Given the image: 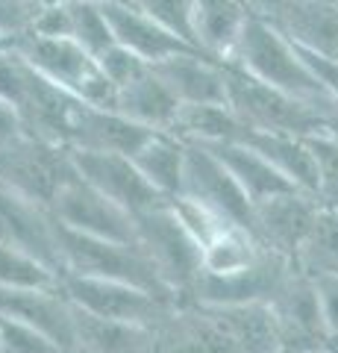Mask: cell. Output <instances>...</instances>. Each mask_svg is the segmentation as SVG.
Instances as JSON below:
<instances>
[{
  "label": "cell",
  "instance_id": "8d00e7d4",
  "mask_svg": "<svg viewBox=\"0 0 338 353\" xmlns=\"http://www.w3.org/2000/svg\"><path fill=\"white\" fill-rule=\"evenodd\" d=\"M294 48H297V44H294ZM300 57L306 59L312 74L318 77V83L324 85V92H326V97H330V103H332V112L338 115V59L321 57V53H312V50H300Z\"/></svg>",
  "mask_w": 338,
  "mask_h": 353
},
{
  "label": "cell",
  "instance_id": "4316f807",
  "mask_svg": "<svg viewBox=\"0 0 338 353\" xmlns=\"http://www.w3.org/2000/svg\"><path fill=\"white\" fill-rule=\"evenodd\" d=\"M265 256V248L256 241L253 233L242 227H226L221 236L203 248V271L209 277H235L250 271Z\"/></svg>",
  "mask_w": 338,
  "mask_h": 353
},
{
  "label": "cell",
  "instance_id": "b9f144b4",
  "mask_svg": "<svg viewBox=\"0 0 338 353\" xmlns=\"http://www.w3.org/2000/svg\"><path fill=\"white\" fill-rule=\"evenodd\" d=\"M300 353H335L332 347H315V350H300Z\"/></svg>",
  "mask_w": 338,
  "mask_h": 353
},
{
  "label": "cell",
  "instance_id": "2e32d148",
  "mask_svg": "<svg viewBox=\"0 0 338 353\" xmlns=\"http://www.w3.org/2000/svg\"><path fill=\"white\" fill-rule=\"evenodd\" d=\"M279 333H282V345L288 353H300V350H315V347H332L326 339V327H324V315H321V301H318V289L315 280L306 274H294L288 285L279 292V297L271 303Z\"/></svg>",
  "mask_w": 338,
  "mask_h": 353
},
{
  "label": "cell",
  "instance_id": "9c48e42d",
  "mask_svg": "<svg viewBox=\"0 0 338 353\" xmlns=\"http://www.w3.org/2000/svg\"><path fill=\"white\" fill-rule=\"evenodd\" d=\"M294 274H297V268L288 259L265 250L259 265H253L244 274H235V277H209V274H200L182 303H200V306H218V309L271 306Z\"/></svg>",
  "mask_w": 338,
  "mask_h": 353
},
{
  "label": "cell",
  "instance_id": "ab89813d",
  "mask_svg": "<svg viewBox=\"0 0 338 353\" xmlns=\"http://www.w3.org/2000/svg\"><path fill=\"white\" fill-rule=\"evenodd\" d=\"M324 136H332V139L338 141V115H332V118L324 121Z\"/></svg>",
  "mask_w": 338,
  "mask_h": 353
},
{
  "label": "cell",
  "instance_id": "e0dca14e",
  "mask_svg": "<svg viewBox=\"0 0 338 353\" xmlns=\"http://www.w3.org/2000/svg\"><path fill=\"white\" fill-rule=\"evenodd\" d=\"M103 15L109 21V30H112L115 44L127 48L133 57L147 62L150 68L171 59V57H177V53L198 50V48H191L189 41H182L177 32H171L168 27H162L159 21H154L147 12H141V9L136 3H129V0L106 3Z\"/></svg>",
  "mask_w": 338,
  "mask_h": 353
},
{
  "label": "cell",
  "instance_id": "e575fe53",
  "mask_svg": "<svg viewBox=\"0 0 338 353\" xmlns=\"http://www.w3.org/2000/svg\"><path fill=\"white\" fill-rule=\"evenodd\" d=\"M97 65H101V71L106 74V80L112 83L115 88H124L129 83H136L141 74L150 71L147 62H141L138 57H133L127 48L121 44H112V48H106L101 57H97Z\"/></svg>",
  "mask_w": 338,
  "mask_h": 353
},
{
  "label": "cell",
  "instance_id": "44dd1931",
  "mask_svg": "<svg viewBox=\"0 0 338 353\" xmlns=\"http://www.w3.org/2000/svg\"><path fill=\"white\" fill-rule=\"evenodd\" d=\"M247 24L242 0H194V44L215 62L233 57Z\"/></svg>",
  "mask_w": 338,
  "mask_h": 353
},
{
  "label": "cell",
  "instance_id": "7402d4cb",
  "mask_svg": "<svg viewBox=\"0 0 338 353\" xmlns=\"http://www.w3.org/2000/svg\"><path fill=\"white\" fill-rule=\"evenodd\" d=\"M115 112H121L124 118H129L133 124L145 127V130L171 132L173 121H177V112H180V101L168 92V85L150 68L147 74H141L136 83L118 88Z\"/></svg>",
  "mask_w": 338,
  "mask_h": 353
},
{
  "label": "cell",
  "instance_id": "bcb514c9",
  "mask_svg": "<svg viewBox=\"0 0 338 353\" xmlns=\"http://www.w3.org/2000/svg\"><path fill=\"white\" fill-rule=\"evenodd\" d=\"M282 353H288V350H282Z\"/></svg>",
  "mask_w": 338,
  "mask_h": 353
},
{
  "label": "cell",
  "instance_id": "cb8c5ba5",
  "mask_svg": "<svg viewBox=\"0 0 338 353\" xmlns=\"http://www.w3.org/2000/svg\"><path fill=\"white\" fill-rule=\"evenodd\" d=\"M185 153H189V145H182L177 136H171V132H154L129 159L145 174V180L162 197L171 201V197H177L182 192Z\"/></svg>",
  "mask_w": 338,
  "mask_h": 353
},
{
  "label": "cell",
  "instance_id": "484cf974",
  "mask_svg": "<svg viewBox=\"0 0 338 353\" xmlns=\"http://www.w3.org/2000/svg\"><path fill=\"white\" fill-rule=\"evenodd\" d=\"M171 136H177L182 145L215 148L226 145V141H238L242 124L230 106H180Z\"/></svg>",
  "mask_w": 338,
  "mask_h": 353
},
{
  "label": "cell",
  "instance_id": "8fae6325",
  "mask_svg": "<svg viewBox=\"0 0 338 353\" xmlns=\"http://www.w3.org/2000/svg\"><path fill=\"white\" fill-rule=\"evenodd\" d=\"M71 162L80 180H85L92 189H97L112 203L127 209L133 218L168 201L145 180V174L136 168V162L124 157V153L71 150Z\"/></svg>",
  "mask_w": 338,
  "mask_h": 353
},
{
  "label": "cell",
  "instance_id": "ac0fdd59",
  "mask_svg": "<svg viewBox=\"0 0 338 353\" xmlns=\"http://www.w3.org/2000/svg\"><path fill=\"white\" fill-rule=\"evenodd\" d=\"M154 74L168 85L180 106H226V77L224 65L200 50L177 53L154 65Z\"/></svg>",
  "mask_w": 338,
  "mask_h": 353
},
{
  "label": "cell",
  "instance_id": "f546056e",
  "mask_svg": "<svg viewBox=\"0 0 338 353\" xmlns=\"http://www.w3.org/2000/svg\"><path fill=\"white\" fill-rule=\"evenodd\" d=\"M71 3V41H77L83 50H89L97 59L106 48H112V30H109V21L103 15V6L94 3Z\"/></svg>",
  "mask_w": 338,
  "mask_h": 353
},
{
  "label": "cell",
  "instance_id": "c3c4849f",
  "mask_svg": "<svg viewBox=\"0 0 338 353\" xmlns=\"http://www.w3.org/2000/svg\"><path fill=\"white\" fill-rule=\"evenodd\" d=\"M335 353H338V350H335Z\"/></svg>",
  "mask_w": 338,
  "mask_h": 353
},
{
  "label": "cell",
  "instance_id": "8992f818",
  "mask_svg": "<svg viewBox=\"0 0 338 353\" xmlns=\"http://www.w3.org/2000/svg\"><path fill=\"white\" fill-rule=\"evenodd\" d=\"M59 289L65 297L92 318L118 324H133L145 330H156L165 318L177 309V301H165L159 294H150L145 289L115 280H94V277H59Z\"/></svg>",
  "mask_w": 338,
  "mask_h": 353
},
{
  "label": "cell",
  "instance_id": "74e56055",
  "mask_svg": "<svg viewBox=\"0 0 338 353\" xmlns=\"http://www.w3.org/2000/svg\"><path fill=\"white\" fill-rule=\"evenodd\" d=\"M242 6H244L247 18H253V21H265V24L274 27L277 21H279V15L286 12L288 0H242Z\"/></svg>",
  "mask_w": 338,
  "mask_h": 353
},
{
  "label": "cell",
  "instance_id": "f1b7e54d",
  "mask_svg": "<svg viewBox=\"0 0 338 353\" xmlns=\"http://www.w3.org/2000/svg\"><path fill=\"white\" fill-rule=\"evenodd\" d=\"M59 285V274L47 268L36 256L18 250L12 245L0 241V289L18 292V289H53Z\"/></svg>",
  "mask_w": 338,
  "mask_h": 353
},
{
  "label": "cell",
  "instance_id": "ba28073f",
  "mask_svg": "<svg viewBox=\"0 0 338 353\" xmlns=\"http://www.w3.org/2000/svg\"><path fill=\"white\" fill-rule=\"evenodd\" d=\"M50 215L56 224L74 233L106 239V241H124V245H138L136 233V218L103 197L97 189H92L77 174L59 189V194L50 203Z\"/></svg>",
  "mask_w": 338,
  "mask_h": 353
},
{
  "label": "cell",
  "instance_id": "603a6c76",
  "mask_svg": "<svg viewBox=\"0 0 338 353\" xmlns=\"http://www.w3.org/2000/svg\"><path fill=\"white\" fill-rule=\"evenodd\" d=\"M209 150L226 165V171L235 176V183L242 185V192L253 201V206L271 201V197L300 192V189H294L268 159H262L256 150H250L247 145H242V141H226V145H215Z\"/></svg>",
  "mask_w": 338,
  "mask_h": 353
},
{
  "label": "cell",
  "instance_id": "f6af8a7d",
  "mask_svg": "<svg viewBox=\"0 0 338 353\" xmlns=\"http://www.w3.org/2000/svg\"><path fill=\"white\" fill-rule=\"evenodd\" d=\"M0 50H6V48H3V44H0Z\"/></svg>",
  "mask_w": 338,
  "mask_h": 353
},
{
  "label": "cell",
  "instance_id": "836d02e7",
  "mask_svg": "<svg viewBox=\"0 0 338 353\" xmlns=\"http://www.w3.org/2000/svg\"><path fill=\"white\" fill-rule=\"evenodd\" d=\"M0 353H65L50 336L15 318L0 315Z\"/></svg>",
  "mask_w": 338,
  "mask_h": 353
},
{
  "label": "cell",
  "instance_id": "d6986e66",
  "mask_svg": "<svg viewBox=\"0 0 338 353\" xmlns=\"http://www.w3.org/2000/svg\"><path fill=\"white\" fill-rule=\"evenodd\" d=\"M238 141L247 145L250 150H256L262 159H268L294 189L318 197V162H315L309 139L288 136V132H259V130L242 127Z\"/></svg>",
  "mask_w": 338,
  "mask_h": 353
},
{
  "label": "cell",
  "instance_id": "7bdbcfd3",
  "mask_svg": "<svg viewBox=\"0 0 338 353\" xmlns=\"http://www.w3.org/2000/svg\"><path fill=\"white\" fill-rule=\"evenodd\" d=\"M24 3H30V6H45L47 0H24Z\"/></svg>",
  "mask_w": 338,
  "mask_h": 353
},
{
  "label": "cell",
  "instance_id": "d6a6232c",
  "mask_svg": "<svg viewBox=\"0 0 338 353\" xmlns=\"http://www.w3.org/2000/svg\"><path fill=\"white\" fill-rule=\"evenodd\" d=\"M309 148L318 162V203L338 212V141L332 136H312Z\"/></svg>",
  "mask_w": 338,
  "mask_h": 353
},
{
  "label": "cell",
  "instance_id": "ee69618b",
  "mask_svg": "<svg viewBox=\"0 0 338 353\" xmlns=\"http://www.w3.org/2000/svg\"><path fill=\"white\" fill-rule=\"evenodd\" d=\"M324 3H335L338 6V0H324Z\"/></svg>",
  "mask_w": 338,
  "mask_h": 353
},
{
  "label": "cell",
  "instance_id": "f35d334b",
  "mask_svg": "<svg viewBox=\"0 0 338 353\" xmlns=\"http://www.w3.org/2000/svg\"><path fill=\"white\" fill-rule=\"evenodd\" d=\"M24 132H27V127H24V118H21V112L12 103L0 101V145H9V141L21 139Z\"/></svg>",
  "mask_w": 338,
  "mask_h": 353
},
{
  "label": "cell",
  "instance_id": "5b68a950",
  "mask_svg": "<svg viewBox=\"0 0 338 353\" xmlns=\"http://www.w3.org/2000/svg\"><path fill=\"white\" fill-rule=\"evenodd\" d=\"M136 233H138V248L147 253V259L154 262L162 283L182 303L203 271L200 245L182 230L177 215L171 212L168 201L136 215Z\"/></svg>",
  "mask_w": 338,
  "mask_h": 353
},
{
  "label": "cell",
  "instance_id": "277c9868",
  "mask_svg": "<svg viewBox=\"0 0 338 353\" xmlns=\"http://www.w3.org/2000/svg\"><path fill=\"white\" fill-rule=\"evenodd\" d=\"M9 50H15L18 57H24L41 77H47L50 83H56L74 97L101 106V109H115L118 88L106 80L101 65L89 50H83L77 41L71 39H41V36H27L15 39Z\"/></svg>",
  "mask_w": 338,
  "mask_h": 353
},
{
  "label": "cell",
  "instance_id": "7c38bea8",
  "mask_svg": "<svg viewBox=\"0 0 338 353\" xmlns=\"http://www.w3.org/2000/svg\"><path fill=\"white\" fill-rule=\"evenodd\" d=\"M318 212H321L318 197L306 192H288V194L271 197V201L256 206L253 236L265 250L288 259L297 268L300 248L306 241Z\"/></svg>",
  "mask_w": 338,
  "mask_h": 353
},
{
  "label": "cell",
  "instance_id": "9a60e30c",
  "mask_svg": "<svg viewBox=\"0 0 338 353\" xmlns=\"http://www.w3.org/2000/svg\"><path fill=\"white\" fill-rule=\"evenodd\" d=\"M0 315L36 327L50 336L65 353H77V306L59 285L53 289H0Z\"/></svg>",
  "mask_w": 338,
  "mask_h": 353
},
{
  "label": "cell",
  "instance_id": "4fadbf2b",
  "mask_svg": "<svg viewBox=\"0 0 338 353\" xmlns=\"http://www.w3.org/2000/svg\"><path fill=\"white\" fill-rule=\"evenodd\" d=\"M0 241L36 256L62 277L59 241H56V218L47 206L0 185Z\"/></svg>",
  "mask_w": 338,
  "mask_h": 353
},
{
  "label": "cell",
  "instance_id": "5bb4252c",
  "mask_svg": "<svg viewBox=\"0 0 338 353\" xmlns=\"http://www.w3.org/2000/svg\"><path fill=\"white\" fill-rule=\"evenodd\" d=\"M154 353H242L224 315L212 306L180 303L154 330Z\"/></svg>",
  "mask_w": 338,
  "mask_h": 353
},
{
  "label": "cell",
  "instance_id": "7a4b0ae2",
  "mask_svg": "<svg viewBox=\"0 0 338 353\" xmlns=\"http://www.w3.org/2000/svg\"><path fill=\"white\" fill-rule=\"evenodd\" d=\"M56 241H59L62 277L71 274V277L115 280V283H127V285H136V289H145L150 294H159V297H165V301H177L173 292L162 283L154 262L147 259V253L138 245L92 239V236L74 233V230H65L62 224H56Z\"/></svg>",
  "mask_w": 338,
  "mask_h": 353
},
{
  "label": "cell",
  "instance_id": "6da1fadb",
  "mask_svg": "<svg viewBox=\"0 0 338 353\" xmlns=\"http://www.w3.org/2000/svg\"><path fill=\"white\" fill-rule=\"evenodd\" d=\"M226 65H235V68H242L253 80L277 88V92L294 97L297 103L309 106L326 118L335 115L324 85L312 74L306 59L300 57V50L277 27L265 24V21L247 18V24L242 30V36H238V44H235L233 57L226 59Z\"/></svg>",
  "mask_w": 338,
  "mask_h": 353
},
{
  "label": "cell",
  "instance_id": "d4e9b609",
  "mask_svg": "<svg viewBox=\"0 0 338 353\" xmlns=\"http://www.w3.org/2000/svg\"><path fill=\"white\" fill-rule=\"evenodd\" d=\"M77 353H154V330L103 321L77 309Z\"/></svg>",
  "mask_w": 338,
  "mask_h": 353
},
{
  "label": "cell",
  "instance_id": "7dc6e473",
  "mask_svg": "<svg viewBox=\"0 0 338 353\" xmlns=\"http://www.w3.org/2000/svg\"><path fill=\"white\" fill-rule=\"evenodd\" d=\"M335 277H338V274H335Z\"/></svg>",
  "mask_w": 338,
  "mask_h": 353
},
{
  "label": "cell",
  "instance_id": "60d3db41",
  "mask_svg": "<svg viewBox=\"0 0 338 353\" xmlns=\"http://www.w3.org/2000/svg\"><path fill=\"white\" fill-rule=\"evenodd\" d=\"M74 3H94V6H106V3H115V0H74Z\"/></svg>",
  "mask_w": 338,
  "mask_h": 353
},
{
  "label": "cell",
  "instance_id": "ffe728a7",
  "mask_svg": "<svg viewBox=\"0 0 338 353\" xmlns=\"http://www.w3.org/2000/svg\"><path fill=\"white\" fill-rule=\"evenodd\" d=\"M300 50L338 59V6L324 0H288L274 24Z\"/></svg>",
  "mask_w": 338,
  "mask_h": 353
},
{
  "label": "cell",
  "instance_id": "30bf717a",
  "mask_svg": "<svg viewBox=\"0 0 338 353\" xmlns=\"http://www.w3.org/2000/svg\"><path fill=\"white\" fill-rule=\"evenodd\" d=\"M185 197H194L203 206H209L233 227H242L253 233L256 206L242 192L235 176L226 171V165L215 157L209 148H194L189 145L185 153V176H182V192Z\"/></svg>",
  "mask_w": 338,
  "mask_h": 353
},
{
  "label": "cell",
  "instance_id": "3957f363",
  "mask_svg": "<svg viewBox=\"0 0 338 353\" xmlns=\"http://www.w3.org/2000/svg\"><path fill=\"white\" fill-rule=\"evenodd\" d=\"M221 65L226 77V106L233 109V115L244 130L288 132V136H300V139H312L324 132L326 115L297 103L294 97L277 92V88L253 80L235 65L226 62Z\"/></svg>",
  "mask_w": 338,
  "mask_h": 353
},
{
  "label": "cell",
  "instance_id": "4dcf8cb0",
  "mask_svg": "<svg viewBox=\"0 0 338 353\" xmlns=\"http://www.w3.org/2000/svg\"><path fill=\"white\" fill-rule=\"evenodd\" d=\"M168 206H171V212L177 215V221L182 224L185 233H189L200 245V250L209 245L212 239L221 236L226 227H233L230 221H224L218 212H212L209 206H203L200 201H194V197L177 194V197H171V201H168Z\"/></svg>",
  "mask_w": 338,
  "mask_h": 353
},
{
  "label": "cell",
  "instance_id": "1f68e13d",
  "mask_svg": "<svg viewBox=\"0 0 338 353\" xmlns=\"http://www.w3.org/2000/svg\"><path fill=\"white\" fill-rule=\"evenodd\" d=\"M129 3H136L141 12H147L162 27L177 32L182 41L198 48L194 44V0H129Z\"/></svg>",
  "mask_w": 338,
  "mask_h": 353
},
{
  "label": "cell",
  "instance_id": "83f0119b",
  "mask_svg": "<svg viewBox=\"0 0 338 353\" xmlns=\"http://www.w3.org/2000/svg\"><path fill=\"white\" fill-rule=\"evenodd\" d=\"M297 271L312 280L326 277V274H338V212L335 209L321 206V212L300 248Z\"/></svg>",
  "mask_w": 338,
  "mask_h": 353
},
{
  "label": "cell",
  "instance_id": "d590c367",
  "mask_svg": "<svg viewBox=\"0 0 338 353\" xmlns=\"http://www.w3.org/2000/svg\"><path fill=\"white\" fill-rule=\"evenodd\" d=\"M315 289H318L321 315L326 327V339H330L332 350H338V277L326 274V277H315Z\"/></svg>",
  "mask_w": 338,
  "mask_h": 353
},
{
  "label": "cell",
  "instance_id": "52a82bcc",
  "mask_svg": "<svg viewBox=\"0 0 338 353\" xmlns=\"http://www.w3.org/2000/svg\"><path fill=\"white\" fill-rule=\"evenodd\" d=\"M74 174L77 171L71 162V150L41 141L30 132L9 145H0V185L47 209Z\"/></svg>",
  "mask_w": 338,
  "mask_h": 353
}]
</instances>
